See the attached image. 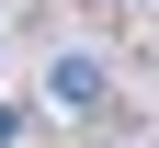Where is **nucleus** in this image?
Returning a JSON list of instances; mask_svg holds the SVG:
<instances>
[{
	"instance_id": "obj_1",
	"label": "nucleus",
	"mask_w": 159,
	"mask_h": 148,
	"mask_svg": "<svg viewBox=\"0 0 159 148\" xmlns=\"http://www.w3.org/2000/svg\"><path fill=\"white\" fill-rule=\"evenodd\" d=\"M57 103L91 114V103H102V69H91V57H57Z\"/></svg>"
},
{
	"instance_id": "obj_2",
	"label": "nucleus",
	"mask_w": 159,
	"mask_h": 148,
	"mask_svg": "<svg viewBox=\"0 0 159 148\" xmlns=\"http://www.w3.org/2000/svg\"><path fill=\"white\" fill-rule=\"evenodd\" d=\"M11 137H23V114H11V103H0V148H11Z\"/></svg>"
}]
</instances>
